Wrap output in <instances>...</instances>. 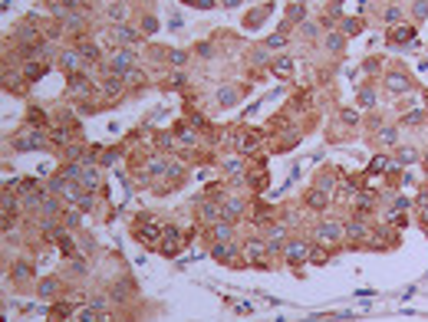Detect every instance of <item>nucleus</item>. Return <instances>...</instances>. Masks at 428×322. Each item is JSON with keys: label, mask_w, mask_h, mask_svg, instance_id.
<instances>
[{"label": "nucleus", "mask_w": 428, "mask_h": 322, "mask_svg": "<svg viewBox=\"0 0 428 322\" xmlns=\"http://www.w3.org/2000/svg\"><path fill=\"white\" fill-rule=\"evenodd\" d=\"M303 20H306V3L294 0V3L286 7V23H303Z\"/></svg>", "instance_id": "obj_29"}, {"label": "nucleus", "mask_w": 428, "mask_h": 322, "mask_svg": "<svg viewBox=\"0 0 428 322\" xmlns=\"http://www.w3.org/2000/svg\"><path fill=\"white\" fill-rule=\"evenodd\" d=\"M425 122V109H415L408 115H402V125H422Z\"/></svg>", "instance_id": "obj_48"}, {"label": "nucleus", "mask_w": 428, "mask_h": 322, "mask_svg": "<svg viewBox=\"0 0 428 322\" xmlns=\"http://www.w3.org/2000/svg\"><path fill=\"white\" fill-rule=\"evenodd\" d=\"M56 247H60V253H63V257H80V247H76V240H72V234L70 230H63V234L56 237Z\"/></svg>", "instance_id": "obj_21"}, {"label": "nucleus", "mask_w": 428, "mask_h": 322, "mask_svg": "<svg viewBox=\"0 0 428 322\" xmlns=\"http://www.w3.org/2000/svg\"><path fill=\"white\" fill-rule=\"evenodd\" d=\"M392 168H398V165H392L386 155H376L372 161H369V174H386V171H392Z\"/></svg>", "instance_id": "obj_30"}, {"label": "nucleus", "mask_w": 428, "mask_h": 322, "mask_svg": "<svg viewBox=\"0 0 428 322\" xmlns=\"http://www.w3.org/2000/svg\"><path fill=\"white\" fill-rule=\"evenodd\" d=\"M20 72H24L26 82H36V79L46 76V63H40V59H26V63L20 66Z\"/></svg>", "instance_id": "obj_20"}, {"label": "nucleus", "mask_w": 428, "mask_h": 322, "mask_svg": "<svg viewBox=\"0 0 428 322\" xmlns=\"http://www.w3.org/2000/svg\"><path fill=\"white\" fill-rule=\"evenodd\" d=\"M145 3H148V0H145Z\"/></svg>", "instance_id": "obj_62"}, {"label": "nucleus", "mask_w": 428, "mask_h": 322, "mask_svg": "<svg viewBox=\"0 0 428 322\" xmlns=\"http://www.w3.org/2000/svg\"><path fill=\"white\" fill-rule=\"evenodd\" d=\"M238 99H240V92L234 86H221V89H218V105H221V109H230Z\"/></svg>", "instance_id": "obj_27"}, {"label": "nucleus", "mask_w": 428, "mask_h": 322, "mask_svg": "<svg viewBox=\"0 0 428 322\" xmlns=\"http://www.w3.org/2000/svg\"><path fill=\"white\" fill-rule=\"evenodd\" d=\"M221 168H224V174H230V178H240L247 165H244V161H240V158H228V161H224Z\"/></svg>", "instance_id": "obj_38"}, {"label": "nucleus", "mask_w": 428, "mask_h": 322, "mask_svg": "<svg viewBox=\"0 0 428 322\" xmlns=\"http://www.w3.org/2000/svg\"><path fill=\"white\" fill-rule=\"evenodd\" d=\"M415 158H418V151H415V148H398V151H396V165H398V168H402V165H412Z\"/></svg>", "instance_id": "obj_43"}, {"label": "nucleus", "mask_w": 428, "mask_h": 322, "mask_svg": "<svg viewBox=\"0 0 428 322\" xmlns=\"http://www.w3.org/2000/svg\"><path fill=\"white\" fill-rule=\"evenodd\" d=\"M310 250H313V240H303V237H286V247H284L286 267H303V263H310Z\"/></svg>", "instance_id": "obj_2"}, {"label": "nucleus", "mask_w": 428, "mask_h": 322, "mask_svg": "<svg viewBox=\"0 0 428 322\" xmlns=\"http://www.w3.org/2000/svg\"><path fill=\"white\" fill-rule=\"evenodd\" d=\"M89 267H86V260L82 257H72V267H70V276H86Z\"/></svg>", "instance_id": "obj_50"}, {"label": "nucleus", "mask_w": 428, "mask_h": 322, "mask_svg": "<svg viewBox=\"0 0 428 322\" xmlns=\"http://www.w3.org/2000/svg\"><path fill=\"white\" fill-rule=\"evenodd\" d=\"M234 145H238V151H240V155H247V151H254L257 145H260V135H257L254 128H244V132H238Z\"/></svg>", "instance_id": "obj_16"}, {"label": "nucleus", "mask_w": 428, "mask_h": 322, "mask_svg": "<svg viewBox=\"0 0 428 322\" xmlns=\"http://www.w3.org/2000/svg\"><path fill=\"white\" fill-rule=\"evenodd\" d=\"M340 122L342 125H359V112L356 109H340Z\"/></svg>", "instance_id": "obj_49"}, {"label": "nucleus", "mask_w": 428, "mask_h": 322, "mask_svg": "<svg viewBox=\"0 0 428 322\" xmlns=\"http://www.w3.org/2000/svg\"><path fill=\"white\" fill-rule=\"evenodd\" d=\"M194 7H198V10H211V7H218V0H198Z\"/></svg>", "instance_id": "obj_56"}, {"label": "nucleus", "mask_w": 428, "mask_h": 322, "mask_svg": "<svg viewBox=\"0 0 428 322\" xmlns=\"http://www.w3.org/2000/svg\"><path fill=\"white\" fill-rule=\"evenodd\" d=\"M80 184H82V191H92V194L102 188V174H99V165H86V168H82Z\"/></svg>", "instance_id": "obj_13"}, {"label": "nucleus", "mask_w": 428, "mask_h": 322, "mask_svg": "<svg viewBox=\"0 0 428 322\" xmlns=\"http://www.w3.org/2000/svg\"><path fill=\"white\" fill-rule=\"evenodd\" d=\"M14 148H16V151H46V148H50V135H46V128H33V125H26L24 132L14 138Z\"/></svg>", "instance_id": "obj_1"}, {"label": "nucleus", "mask_w": 428, "mask_h": 322, "mask_svg": "<svg viewBox=\"0 0 428 322\" xmlns=\"http://www.w3.org/2000/svg\"><path fill=\"white\" fill-rule=\"evenodd\" d=\"M330 257H333V253L326 250V244H316V240H313V250H310V263H330Z\"/></svg>", "instance_id": "obj_36"}, {"label": "nucleus", "mask_w": 428, "mask_h": 322, "mask_svg": "<svg viewBox=\"0 0 428 322\" xmlns=\"http://www.w3.org/2000/svg\"><path fill=\"white\" fill-rule=\"evenodd\" d=\"M415 39V26H392V33H388V43H396V46H402V43H412Z\"/></svg>", "instance_id": "obj_23"}, {"label": "nucleus", "mask_w": 428, "mask_h": 322, "mask_svg": "<svg viewBox=\"0 0 428 322\" xmlns=\"http://www.w3.org/2000/svg\"><path fill=\"white\" fill-rule=\"evenodd\" d=\"M168 63H172V66H178V69H182V66L188 63V53H184V49H168Z\"/></svg>", "instance_id": "obj_46"}, {"label": "nucleus", "mask_w": 428, "mask_h": 322, "mask_svg": "<svg viewBox=\"0 0 428 322\" xmlns=\"http://www.w3.org/2000/svg\"><path fill=\"white\" fill-rule=\"evenodd\" d=\"M24 82H26L24 72H10V69H4V89H7V92H26Z\"/></svg>", "instance_id": "obj_22"}, {"label": "nucleus", "mask_w": 428, "mask_h": 322, "mask_svg": "<svg viewBox=\"0 0 428 322\" xmlns=\"http://www.w3.org/2000/svg\"><path fill=\"white\" fill-rule=\"evenodd\" d=\"M376 138H379V145L396 148V145H398V128L396 125H379V135H376Z\"/></svg>", "instance_id": "obj_28"}, {"label": "nucleus", "mask_w": 428, "mask_h": 322, "mask_svg": "<svg viewBox=\"0 0 428 322\" xmlns=\"http://www.w3.org/2000/svg\"><path fill=\"white\" fill-rule=\"evenodd\" d=\"M342 237H346V224H340V220H320L316 230H313V240H316V244H326V247L340 244Z\"/></svg>", "instance_id": "obj_4"}, {"label": "nucleus", "mask_w": 428, "mask_h": 322, "mask_svg": "<svg viewBox=\"0 0 428 322\" xmlns=\"http://www.w3.org/2000/svg\"><path fill=\"white\" fill-rule=\"evenodd\" d=\"M290 69H294V59H290V56H277V59L270 63V72H274V76H286Z\"/></svg>", "instance_id": "obj_34"}, {"label": "nucleus", "mask_w": 428, "mask_h": 322, "mask_svg": "<svg viewBox=\"0 0 428 322\" xmlns=\"http://www.w3.org/2000/svg\"><path fill=\"white\" fill-rule=\"evenodd\" d=\"M50 322H53V319H50Z\"/></svg>", "instance_id": "obj_63"}, {"label": "nucleus", "mask_w": 428, "mask_h": 322, "mask_svg": "<svg viewBox=\"0 0 428 322\" xmlns=\"http://www.w3.org/2000/svg\"><path fill=\"white\" fill-rule=\"evenodd\" d=\"M184 82H188V76H184V72H172V79H168V86H174V89H182Z\"/></svg>", "instance_id": "obj_53"}, {"label": "nucleus", "mask_w": 428, "mask_h": 322, "mask_svg": "<svg viewBox=\"0 0 428 322\" xmlns=\"http://www.w3.org/2000/svg\"><path fill=\"white\" fill-rule=\"evenodd\" d=\"M303 204L310 207V211H326V204H330V194L326 191H320V188H310L306 194H303Z\"/></svg>", "instance_id": "obj_15"}, {"label": "nucleus", "mask_w": 428, "mask_h": 322, "mask_svg": "<svg viewBox=\"0 0 428 322\" xmlns=\"http://www.w3.org/2000/svg\"><path fill=\"white\" fill-rule=\"evenodd\" d=\"M286 39H290V36H286V30H280V33H270V36L264 39V46H267V49H280V46H286Z\"/></svg>", "instance_id": "obj_40"}, {"label": "nucleus", "mask_w": 428, "mask_h": 322, "mask_svg": "<svg viewBox=\"0 0 428 322\" xmlns=\"http://www.w3.org/2000/svg\"><path fill=\"white\" fill-rule=\"evenodd\" d=\"M56 293H63V280H60V276H43V280H36V296L40 299H53Z\"/></svg>", "instance_id": "obj_12"}, {"label": "nucleus", "mask_w": 428, "mask_h": 322, "mask_svg": "<svg viewBox=\"0 0 428 322\" xmlns=\"http://www.w3.org/2000/svg\"><path fill=\"white\" fill-rule=\"evenodd\" d=\"M425 102H428V92H425Z\"/></svg>", "instance_id": "obj_60"}, {"label": "nucleus", "mask_w": 428, "mask_h": 322, "mask_svg": "<svg viewBox=\"0 0 428 322\" xmlns=\"http://www.w3.org/2000/svg\"><path fill=\"white\" fill-rule=\"evenodd\" d=\"M72 322H76V319H72Z\"/></svg>", "instance_id": "obj_64"}, {"label": "nucleus", "mask_w": 428, "mask_h": 322, "mask_svg": "<svg viewBox=\"0 0 428 322\" xmlns=\"http://www.w3.org/2000/svg\"><path fill=\"white\" fill-rule=\"evenodd\" d=\"M359 30H362V23L352 20V16H342V20H340V33H342V36H356Z\"/></svg>", "instance_id": "obj_37"}, {"label": "nucleus", "mask_w": 428, "mask_h": 322, "mask_svg": "<svg viewBox=\"0 0 428 322\" xmlns=\"http://www.w3.org/2000/svg\"><path fill=\"white\" fill-rule=\"evenodd\" d=\"M40 214H46V217H56V214H63V197L60 194H46L40 204Z\"/></svg>", "instance_id": "obj_25"}, {"label": "nucleus", "mask_w": 428, "mask_h": 322, "mask_svg": "<svg viewBox=\"0 0 428 322\" xmlns=\"http://www.w3.org/2000/svg\"><path fill=\"white\" fill-rule=\"evenodd\" d=\"M326 49L330 53H342V46H346V39H342V33H333V30H326Z\"/></svg>", "instance_id": "obj_33"}, {"label": "nucleus", "mask_w": 428, "mask_h": 322, "mask_svg": "<svg viewBox=\"0 0 428 322\" xmlns=\"http://www.w3.org/2000/svg\"><path fill=\"white\" fill-rule=\"evenodd\" d=\"M340 3H342V0H330V7H340Z\"/></svg>", "instance_id": "obj_58"}, {"label": "nucleus", "mask_w": 428, "mask_h": 322, "mask_svg": "<svg viewBox=\"0 0 428 322\" xmlns=\"http://www.w3.org/2000/svg\"><path fill=\"white\" fill-rule=\"evenodd\" d=\"M158 250L165 253V257H174V253L182 250V234H178V227H165V234H162V244Z\"/></svg>", "instance_id": "obj_11"}, {"label": "nucleus", "mask_w": 428, "mask_h": 322, "mask_svg": "<svg viewBox=\"0 0 428 322\" xmlns=\"http://www.w3.org/2000/svg\"><path fill=\"white\" fill-rule=\"evenodd\" d=\"M106 3H112V0H106Z\"/></svg>", "instance_id": "obj_61"}, {"label": "nucleus", "mask_w": 428, "mask_h": 322, "mask_svg": "<svg viewBox=\"0 0 428 322\" xmlns=\"http://www.w3.org/2000/svg\"><path fill=\"white\" fill-rule=\"evenodd\" d=\"M198 217H201V224H218V220H224V214H221V204H214V201H208V197H201L198 201Z\"/></svg>", "instance_id": "obj_9"}, {"label": "nucleus", "mask_w": 428, "mask_h": 322, "mask_svg": "<svg viewBox=\"0 0 428 322\" xmlns=\"http://www.w3.org/2000/svg\"><path fill=\"white\" fill-rule=\"evenodd\" d=\"M122 79H126V86H142V89H145V72L138 69V66H135V69H128Z\"/></svg>", "instance_id": "obj_42"}, {"label": "nucleus", "mask_w": 428, "mask_h": 322, "mask_svg": "<svg viewBox=\"0 0 428 322\" xmlns=\"http://www.w3.org/2000/svg\"><path fill=\"white\" fill-rule=\"evenodd\" d=\"M211 240L214 244H230V240H234V224H230V220H218L211 227Z\"/></svg>", "instance_id": "obj_18"}, {"label": "nucleus", "mask_w": 428, "mask_h": 322, "mask_svg": "<svg viewBox=\"0 0 428 322\" xmlns=\"http://www.w3.org/2000/svg\"><path fill=\"white\" fill-rule=\"evenodd\" d=\"M376 207V191H356V197H352V211H356V217H366V214H372Z\"/></svg>", "instance_id": "obj_10"}, {"label": "nucleus", "mask_w": 428, "mask_h": 322, "mask_svg": "<svg viewBox=\"0 0 428 322\" xmlns=\"http://www.w3.org/2000/svg\"><path fill=\"white\" fill-rule=\"evenodd\" d=\"M300 30H303V36H306V39H316L320 26H316V23H303V26H300Z\"/></svg>", "instance_id": "obj_54"}, {"label": "nucleus", "mask_w": 428, "mask_h": 322, "mask_svg": "<svg viewBox=\"0 0 428 322\" xmlns=\"http://www.w3.org/2000/svg\"><path fill=\"white\" fill-rule=\"evenodd\" d=\"M138 39H142V30H138V26L135 23H109V43H112V49L116 46H135V43H138Z\"/></svg>", "instance_id": "obj_3"}, {"label": "nucleus", "mask_w": 428, "mask_h": 322, "mask_svg": "<svg viewBox=\"0 0 428 322\" xmlns=\"http://www.w3.org/2000/svg\"><path fill=\"white\" fill-rule=\"evenodd\" d=\"M366 237H372V230H369V224H366L362 217H352L346 224V240L352 244V240H366Z\"/></svg>", "instance_id": "obj_14"}, {"label": "nucleus", "mask_w": 428, "mask_h": 322, "mask_svg": "<svg viewBox=\"0 0 428 322\" xmlns=\"http://www.w3.org/2000/svg\"><path fill=\"white\" fill-rule=\"evenodd\" d=\"M10 276H14V283H30L33 276H36V267H33V263H26V260H20V263H14V267H10Z\"/></svg>", "instance_id": "obj_19"}, {"label": "nucleus", "mask_w": 428, "mask_h": 322, "mask_svg": "<svg viewBox=\"0 0 428 322\" xmlns=\"http://www.w3.org/2000/svg\"><path fill=\"white\" fill-rule=\"evenodd\" d=\"M333 184H336V174H333V171H320V174H316V184H313V188L326 191V194H333Z\"/></svg>", "instance_id": "obj_35"}, {"label": "nucleus", "mask_w": 428, "mask_h": 322, "mask_svg": "<svg viewBox=\"0 0 428 322\" xmlns=\"http://www.w3.org/2000/svg\"><path fill=\"white\" fill-rule=\"evenodd\" d=\"M119 161V151L116 148H106V151H99V168H112Z\"/></svg>", "instance_id": "obj_44"}, {"label": "nucleus", "mask_w": 428, "mask_h": 322, "mask_svg": "<svg viewBox=\"0 0 428 322\" xmlns=\"http://www.w3.org/2000/svg\"><path fill=\"white\" fill-rule=\"evenodd\" d=\"M221 3H224V7H238L240 0H221Z\"/></svg>", "instance_id": "obj_57"}, {"label": "nucleus", "mask_w": 428, "mask_h": 322, "mask_svg": "<svg viewBox=\"0 0 428 322\" xmlns=\"http://www.w3.org/2000/svg\"><path fill=\"white\" fill-rule=\"evenodd\" d=\"M106 16H109L112 23H126V16H128V7L122 3V0H112V3H106Z\"/></svg>", "instance_id": "obj_26"}, {"label": "nucleus", "mask_w": 428, "mask_h": 322, "mask_svg": "<svg viewBox=\"0 0 428 322\" xmlns=\"http://www.w3.org/2000/svg\"><path fill=\"white\" fill-rule=\"evenodd\" d=\"M174 135H178L182 145H198V132H194L191 122H178V125H174Z\"/></svg>", "instance_id": "obj_24"}, {"label": "nucleus", "mask_w": 428, "mask_h": 322, "mask_svg": "<svg viewBox=\"0 0 428 322\" xmlns=\"http://www.w3.org/2000/svg\"><path fill=\"white\" fill-rule=\"evenodd\" d=\"M376 105V92L372 89H359V109H372Z\"/></svg>", "instance_id": "obj_47"}, {"label": "nucleus", "mask_w": 428, "mask_h": 322, "mask_svg": "<svg viewBox=\"0 0 428 322\" xmlns=\"http://www.w3.org/2000/svg\"><path fill=\"white\" fill-rule=\"evenodd\" d=\"M198 53H201V59H211L214 46H211V43H201V46H198Z\"/></svg>", "instance_id": "obj_55"}, {"label": "nucleus", "mask_w": 428, "mask_h": 322, "mask_svg": "<svg viewBox=\"0 0 428 322\" xmlns=\"http://www.w3.org/2000/svg\"><path fill=\"white\" fill-rule=\"evenodd\" d=\"M122 92H126V79H122V76L106 72V76L99 79V95H102V102H116Z\"/></svg>", "instance_id": "obj_5"}, {"label": "nucleus", "mask_w": 428, "mask_h": 322, "mask_svg": "<svg viewBox=\"0 0 428 322\" xmlns=\"http://www.w3.org/2000/svg\"><path fill=\"white\" fill-rule=\"evenodd\" d=\"M56 66H60V69H66V72H80V69H86V63H82V56H80V49H76V46L60 49V56H56Z\"/></svg>", "instance_id": "obj_7"}, {"label": "nucleus", "mask_w": 428, "mask_h": 322, "mask_svg": "<svg viewBox=\"0 0 428 322\" xmlns=\"http://www.w3.org/2000/svg\"><path fill=\"white\" fill-rule=\"evenodd\" d=\"M238 253H240V244L238 240H230V244H211V257L224 267H234L238 263Z\"/></svg>", "instance_id": "obj_6"}, {"label": "nucleus", "mask_w": 428, "mask_h": 322, "mask_svg": "<svg viewBox=\"0 0 428 322\" xmlns=\"http://www.w3.org/2000/svg\"><path fill=\"white\" fill-rule=\"evenodd\" d=\"M174 132H155V148L158 151H174Z\"/></svg>", "instance_id": "obj_31"}, {"label": "nucleus", "mask_w": 428, "mask_h": 322, "mask_svg": "<svg viewBox=\"0 0 428 322\" xmlns=\"http://www.w3.org/2000/svg\"><path fill=\"white\" fill-rule=\"evenodd\" d=\"M382 16H386V23H396L398 16H402V7H398V3H392V7H386V13H382Z\"/></svg>", "instance_id": "obj_51"}, {"label": "nucleus", "mask_w": 428, "mask_h": 322, "mask_svg": "<svg viewBox=\"0 0 428 322\" xmlns=\"http://www.w3.org/2000/svg\"><path fill=\"white\" fill-rule=\"evenodd\" d=\"M80 214H82L80 207H72V211H66V217H63V227L70 230V234H72V230H80V224H82V217H80Z\"/></svg>", "instance_id": "obj_39"}, {"label": "nucleus", "mask_w": 428, "mask_h": 322, "mask_svg": "<svg viewBox=\"0 0 428 322\" xmlns=\"http://www.w3.org/2000/svg\"><path fill=\"white\" fill-rule=\"evenodd\" d=\"M412 13H415V20H422V16L428 13V0H415V7H412Z\"/></svg>", "instance_id": "obj_52"}, {"label": "nucleus", "mask_w": 428, "mask_h": 322, "mask_svg": "<svg viewBox=\"0 0 428 322\" xmlns=\"http://www.w3.org/2000/svg\"><path fill=\"white\" fill-rule=\"evenodd\" d=\"M138 30H142L145 36H155V33H158V20H155L152 13H145V16H142V23H138Z\"/></svg>", "instance_id": "obj_41"}, {"label": "nucleus", "mask_w": 428, "mask_h": 322, "mask_svg": "<svg viewBox=\"0 0 428 322\" xmlns=\"http://www.w3.org/2000/svg\"><path fill=\"white\" fill-rule=\"evenodd\" d=\"M221 214H224V220L238 224V220L247 214V201H244V197H228V201L221 204Z\"/></svg>", "instance_id": "obj_8"}, {"label": "nucleus", "mask_w": 428, "mask_h": 322, "mask_svg": "<svg viewBox=\"0 0 428 322\" xmlns=\"http://www.w3.org/2000/svg\"><path fill=\"white\" fill-rule=\"evenodd\" d=\"M386 89H388L392 95H398V92H408V89H412V82H408V76H405V72L396 69V72H388V76H386Z\"/></svg>", "instance_id": "obj_17"}, {"label": "nucleus", "mask_w": 428, "mask_h": 322, "mask_svg": "<svg viewBox=\"0 0 428 322\" xmlns=\"http://www.w3.org/2000/svg\"><path fill=\"white\" fill-rule=\"evenodd\" d=\"M425 165H428V155H425Z\"/></svg>", "instance_id": "obj_59"}, {"label": "nucleus", "mask_w": 428, "mask_h": 322, "mask_svg": "<svg viewBox=\"0 0 428 322\" xmlns=\"http://www.w3.org/2000/svg\"><path fill=\"white\" fill-rule=\"evenodd\" d=\"M208 201H214V204H224V201H228V191H224V184L221 181H214V184H208Z\"/></svg>", "instance_id": "obj_32"}, {"label": "nucleus", "mask_w": 428, "mask_h": 322, "mask_svg": "<svg viewBox=\"0 0 428 322\" xmlns=\"http://www.w3.org/2000/svg\"><path fill=\"white\" fill-rule=\"evenodd\" d=\"M415 207H418V217H422V224L428 227V191H422V194H418V201H415Z\"/></svg>", "instance_id": "obj_45"}]
</instances>
